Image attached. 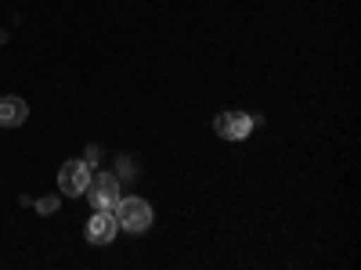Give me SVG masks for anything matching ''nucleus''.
Listing matches in <instances>:
<instances>
[{"instance_id": "nucleus-1", "label": "nucleus", "mask_w": 361, "mask_h": 270, "mask_svg": "<svg viewBox=\"0 0 361 270\" xmlns=\"http://www.w3.org/2000/svg\"><path fill=\"white\" fill-rule=\"evenodd\" d=\"M112 217H116V224L123 227V231H130V234H141V231H148L152 227V205H148L145 198H119L116 202V209H112Z\"/></svg>"}, {"instance_id": "nucleus-2", "label": "nucleus", "mask_w": 361, "mask_h": 270, "mask_svg": "<svg viewBox=\"0 0 361 270\" xmlns=\"http://www.w3.org/2000/svg\"><path fill=\"white\" fill-rule=\"evenodd\" d=\"M87 202H90V209H98V213H112L116 209V202L123 198L119 195V180L109 173V169H102V173H90V184H87Z\"/></svg>"}, {"instance_id": "nucleus-3", "label": "nucleus", "mask_w": 361, "mask_h": 270, "mask_svg": "<svg viewBox=\"0 0 361 270\" xmlns=\"http://www.w3.org/2000/svg\"><path fill=\"white\" fill-rule=\"evenodd\" d=\"M90 162L87 159H69L62 169H58V188H62V195L66 198H80L83 191H87V184H90Z\"/></svg>"}, {"instance_id": "nucleus-4", "label": "nucleus", "mask_w": 361, "mask_h": 270, "mask_svg": "<svg viewBox=\"0 0 361 270\" xmlns=\"http://www.w3.org/2000/svg\"><path fill=\"white\" fill-rule=\"evenodd\" d=\"M214 130H217V137H224V141H246V137L253 134V119H250L246 112H221V115L214 119Z\"/></svg>"}, {"instance_id": "nucleus-5", "label": "nucleus", "mask_w": 361, "mask_h": 270, "mask_svg": "<svg viewBox=\"0 0 361 270\" xmlns=\"http://www.w3.org/2000/svg\"><path fill=\"white\" fill-rule=\"evenodd\" d=\"M116 231H119L116 217L112 213H98L94 209V217L87 220V242L90 245H109V242H116Z\"/></svg>"}, {"instance_id": "nucleus-6", "label": "nucleus", "mask_w": 361, "mask_h": 270, "mask_svg": "<svg viewBox=\"0 0 361 270\" xmlns=\"http://www.w3.org/2000/svg\"><path fill=\"white\" fill-rule=\"evenodd\" d=\"M25 119H29V105L18 94H4V98H0V127L15 130V127L25 123Z\"/></svg>"}, {"instance_id": "nucleus-7", "label": "nucleus", "mask_w": 361, "mask_h": 270, "mask_svg": "<svg viewBox=\"0 0 361 270\" xmlns=\"http://www.w3.org/2000/svg\"><path fill=\"white\" fill-rule=\"evenodd\" d=\"M37 213H40V217L58 213V198H54V195H51V198H40V202H37Z\"/></svg>"}]
</instances>
